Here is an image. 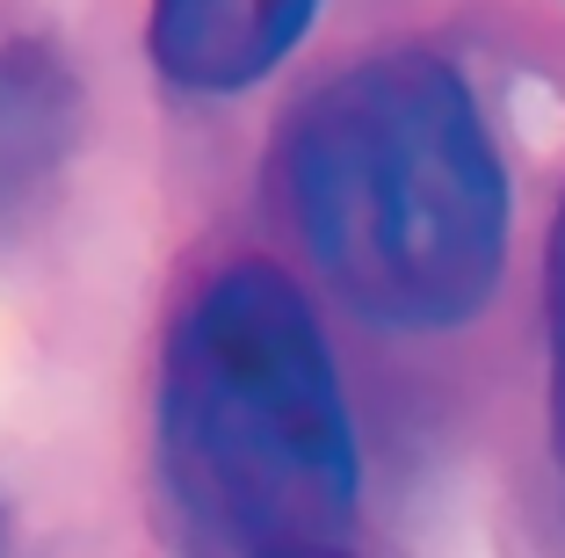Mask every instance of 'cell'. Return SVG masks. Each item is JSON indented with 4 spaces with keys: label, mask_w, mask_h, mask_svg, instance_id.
<instances>
[{
    "label": "cell",
    "mask_w": 565,
    "mask_h": 558,
    "mask_svg": "<svg viewBox=\"0 0 565 558\" xmlns=\"http://www.w3.org/2000/svg\"><path fill=\"white\" fill-rule=\"evenodd\" d=\"M160 478L217 558L341 544L363 501L349 385L312 297L268 254L203 269L160 348Z\"/></svg>",
    "instance_id": "obj_2"
},
{
    "label": "cell",
    "mask_w": 565,
    "mask_h": 558,
    "mask_svg": "<svg viewBox=\"0 0 565 558\" xmlns=\"http://www.w3.org/2000/svg\"><path fill=\"white\" fill-rule=\"evenodd\" d=\"M276 203L305 262L377 334H457L508 269V167L471 81L384 44L290 102Z\"/></svg>",
    "instance_id": "obj_1"
},
{
    "label": "cell",
    "mask_w": 565,
    "mask_h": 558,
    "mask_svg": "<svg viewBox=\"0 0 565 558\" xmlns=\"http://www.w3.org/2000/svg\"><path fill=\"white\" fill-rule=\"evenodd\" d=\"M319 0H152L146 51L182 95H247L312 30Z\"/></svg>",
    "instance_id": "obj_3"
},
{
    "label": "cell",
    "mask_w": 565,
    "mask_h": 558,
    "mask_svg": "<svg viewBox=\"0 0 565 558\" xmlns=\"http://www.w3.org/2000/svg\"><path fill=\"white\" fill-rule=\"evenodd\" d=\"M544 356H551V457L565 472V197L544 232Z\"/></svg>",
    "instance_id": "obj_5"
},
{
    "label": "cell",
    "mask_w": 565,
    "mask_h": 558,
    "mask_svg": "<svg viewBox=\"0 0 565 558\" xmlns=\"http://www.w3.org/2000/svg\"><path fill=\"white\" fill-rule=\"evenodd\" d=\"M276 558H355L349 544H312V551H276Z\"/></svg>",
    "instance_id": "obj_6"
},
{
    "label": "cell",
    "mask_w": 565,
    "mask_h": 558,
    "mask_svg": "<svg viewBox=\"0 0 565 558\" xmlns=\"http://www.w3.org/2000/svg\"><path fill=\"white\" fill-rule=\"evenodd\" d=\"M73 131V81L58 51L30 36H0V211L58 167Z\"/></svg>",
    "instance_id": "obj_4"
}]
</instances>
